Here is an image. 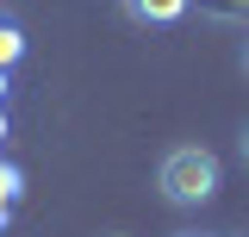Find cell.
<instances>
[{"label":"cell","instance_id":"cell-1","mask_svg":"<svg viewBox=\"0 0 249 237\" xmlns=\"http://www.w3.org/2000/svg\"><path fill=\"white\" fill-rule=\"evenodd\" d=\"M156 187H162L168 206H206L218 194V156L206 144H175L156 169Z\"/></svg>","mask_w":249,"mask_h":237},{"label":"cell","instance_id":"cell-2","mask_svg":"<svg viewBox=\"0 0 249 237\" xmlns=\"http://www.w3.org/2000/svg\"><path fill=\"white\" fill-rule=\"evenodd\" d=\"M124 19H137V25H175L193 0H119Z\"/></svg>","mask_w":249,"mask_h":237},{"label":"cell","instance_id":"cell-3","mask_svg":"<svg viewBox=\"0 0 249 237\" xmlns=\"http://www.w3.org/2000/svg\"><path fill=\"white\" fill-rule=\"evenodd\" d=\"M19 50H25V44H19V31H13V25H0V62H13Z\"/></svg>","mask_w":249,"mask_h":237},{"label":"cell","instance_id":"cell-4","mask_svg":"<svg viewBox=\"0 0 249 237\" xmlns=\"http://www.w3.org/2000/svg\"><path fill=\"white\" fill-rule=\"evenodd\" d=\"M243 75H249V44H243Z\"/></svg>","mask_w":249,"mask_h":237},{"label":"cell","instance_id":"cell-5","mask_svg":"<svg viewBox=\"0 0 249 237\" xmlns=\"http://www.w3.org/2000/svg\"><path fill=\"white\" fill-rule=\"evenodd\" d=\"M243 162H249V131H243Z\"/></svg>","mask_w":249,"mask_h":237}]
</instances>
